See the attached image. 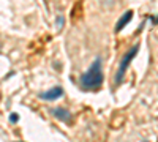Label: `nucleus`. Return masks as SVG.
<instances>
[{
  "label": "nucleus",
  "instance_id": "nucleus-1",
  "mask_svg": "<svg viewBox=\"0 0 158 142\" xmlns=\"http://www.w3.org/2000/svg\"><path fill=\"white\" fill-rule=\"evenodd\" d=\"M101 84H103V70H101V59L98 57L90 65V68L81 76V85L84 88L94 90L98 88Z\"/></svg>",
  "mask_w": 158,
  "mask_h": 142
},
{
  "label": "nucleus",
  "instance_id": "nucleus-2",
  "mask_svg": "<svg viewBox=\"0 0 158 142\" xmlns=\"http://www.w3.org/2000/svg\"><path fill=\"white\" fill-rule=\"evenodd\" d=\"M139 52V44H135L131 49H128V52L123 55V59L120 60V65H118V70L115 73V77H114V84L115 85H120L122 81H123V77H125V73L130 67V63L133 62V59L136 57V54Z\"/></svg>",
  "mask_w": 158,
  "mask_h": 142
},
{
  "label": "nucleus",
  "instance_id": "nucleus-3",
  "mask_svg": "<svg viewBox=\"0 0 158 142\" xmlns=\"http://www.w3.org/2000/svg\"><path fill=\"white\" fill-rule=\"evenodd\" d=\"M51 114L54 115V117H57L59 120L65 122V123H70L73 120V115L70 114L68 109H65V108H52L51 109Z\"/></svg>",
  "mask_w": 158,
  "mask_h": 142
},
{
  "label": "nucleus",
  "instance_id": "nucleus-4",
  "mask_svg": "<svg viewBox=\"0 0 158 142\" xmlns=\"http://www.w3.org/2000/svg\"><path fill=\"white\" fill-rule=\"evenodd\" d=\"M62 95H63V88L62 87H54V88L48 90V92L41 93V98L46 99V101H54V99L60 98Z\"/></svg>",
  "mask_w": 158,
  "mask_h": 142
},
{
  "label": "nucleus",
  "instance_id": "nucleus-5",
  "mask_svg": "<svg viewBox=\"0 0 158 142\" xmlns=\"http://www.w3.org/2000/svg\"><path fill=\"white\" fill-rule=\"evenodd\" d=\"M131 19H133V11H127L125 14H123L120 19L117 21V24H115V32L118 33V32H120V30L125 27V25H127V24H128Z\"/></svg>",
  "mask_w": 158,
  "mask_h": 142
},
{
  "label": "nucleus",
  "instance_id": "nucleus-6",
  "mask_svg": "<svg viewBox=\"0 0 158 142\" xmlns=\"http://www.w3.org/2000/svg\"><path fill=\"white\" fill-rule=\"evenodd\" d=\"M63 18H59L57 19V22H56V27H57V30H62V27H63Z\"/></svg>",
  "mask_w": 158,
  "mask_h": 142
},
{
  "label": "nucleus",
  "instance_id": "nucleus-7",
  "mask_svg": "<svg viewBox=\"0 0 158 142\" xmlns=\"http://www.w3.org/2000/svg\"><path fill=\"white\" fill-rule=\"evenodd\" d=\"M18 120H19V115H18V114H11V115H10V122H11V123H16Z\"/></svg>",
  "mask_w": 158,
  "mask_h": 142
},
{
  "label": "nucleus",
  "instance_id": "nucleus-8",
  "mask_svg": "<svg viewBox=\"0 0 158 142\" xmlns=\"http://www.w3.org/2000/svg\"><path fill=\"white\" fill-rule=\"evenodd\" d=\"M156 22H158V18H155V19H153V24H156Z\"/></svg>",
  "mask_w": 158,
  "mask_h": 142
}]
</instances>
